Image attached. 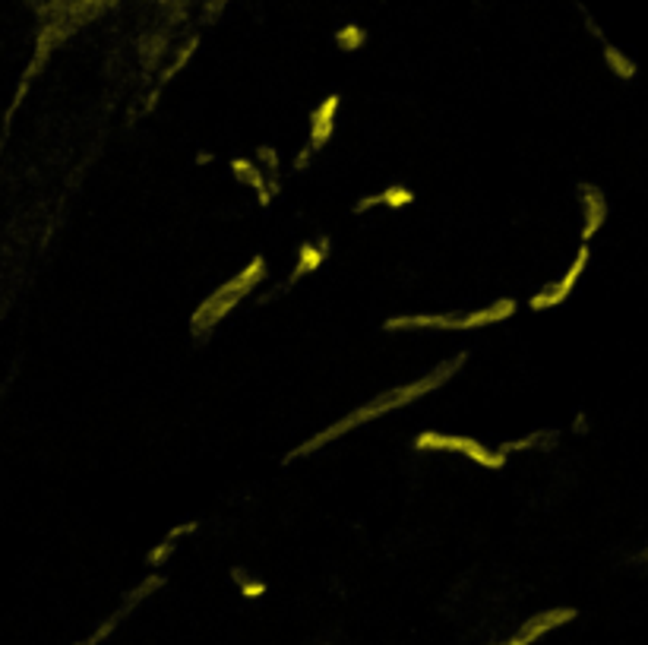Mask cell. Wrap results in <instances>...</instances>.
Masks as SVG:
<instances>
[{"instance_id": "8", "label": "cell", "mask_w": 648, "mask_h": 645, "mask_svg": "<svg viewBox=\"0 0 648 645\" xmlns=\"http://www.w3.org/2000/svg\"><path fill=\"white\" fill-rule=\"evenodd\" d=\"M576 617H579V611L576 608H548V611H541V614L529 617V621H525L516 633L506 636V640H500V642H493V645H535L541 636L567 627V623H573Z\"/></svg>"}, {"instance_id": "16", "label": "cell", "mask_w": 648, "mask_h": 645, "mask_svg": "<svg viewBox=\"0 0 648 645\" xmlns=\"http://www.w3.org/2000/svg\"><path fill=\"white\" fill-rule=\"evenodd\" d=\"M231 579H234V585H237V592H241L247 602H260L262 595L269 592V585L262 583V579H256V576H250L243 566H231Z\"/></svg>"}, {"instance_id": "12", "label": "cell", "mask_w": 648, "mask_h": 645, "mask_svg": "<svg viewBox=\"0 0 648 645\" xmlns=\"http://www.w3.org/2000/svg\"><path fill=\"white\" fill-rule=\"evenodd\" d=\"M228 171H231V177H234L237 184H243V187L253 190L256 203H260L262 209H266L269 203H272V190H269V175L260 168V162H256V158H243V156L231 158Z\"/></svg>"}, {"instance_id": "18", "label": "cell", "mask_w": 648, "mask_h": 645, "mask_svg": "<svg viewBox=\"0 0 648 645\" xmlns=\"http://www.w3.org/2000/svg\"><path fill=\"white\" fill-rule=\"evenodd\" d=\"M256 162H260V168L266 171L269 177H275V171H279V152H275L272 146H260V149H256Z\"/></svg>"}, {"instance_id": "5", "label": "cell", "mask_w": 648, "mask_h": 645, "mask_svg": "<svg viewBox=\"0 0 648 645\" xmlns=\"http://www.w3.org/2000/svg\"><path fill=\"white\" fill-rule=\"evenodd\" d=\"M588 263H592V244H579V251H576L573 263L567 266V272H563L560 279H550L544 289H538L535 295L529 298V310H531V314H548V310L563 308V304H567L569 298L576 295V289H579V282H582V276H586Z\"/></svg>"}, {"instance_id": "2", "label": "cell", "mask_w": 648, "mask_h": 645, "mask_svg": "<svg viewBox=\"0 0 648 645\" xmlns=\"http://www.w3.org/2000/svg\"><path fill=\"white\" fill-rule=\"evenodd\" d=\"M266 276H269L266 257H253L241 272H234L228 282H222L215 291H209V295L196 304L194 314H190V336L206 342L218 326H222L224 317L234 314L237 304H241L243 298H250V291L266 282Z\"/></svg>"}, {"instance_id": "11", "label": "cell", "mask_w": 648, "mask_h": 645, "mask_svg": "<svg viewBox=\"0 0 648 645\" xmlns=\"http://www.w3.org/2000/svg\"><path fill=\"white\" fill-rule=\"evenodd\" d=\"M415 200H418V194H415L412 187H405V184H389V187H383L380 194H367V196H361V200H355L351 213L367 215L370 209H393V213H399V209L415 206Z\"/></svg>"}, {"instance_id": "20", "label": "cell", "mask_w": 648, "mask_h": 645, "mask_svg": "<svg viewBox=\"0 0 648 645\" xmlns=\"http://www.w3.org/2000/svg\"><path fill=\"white\" fill-rule=\"evenodd\" d=\"M630 564H633V566H648V545H645V547H639V551L633 554Z\"/></svg>"}, {"instance_id": "22", "label": "cell", "mask_w": 648, "mask_h": 645, "mask_svg": "<svg viewBox=\"0 0 648 645\" xmlns=\"http://www.w3.org/2000/svg\"><path fill=\"white\" fill-rule=\"evenodd\" d=\"M576 431H579V433L588 431V427H586V414H579V418H576Z\"/></svg>"}, {"instance_id": "15", "label": "cell", "mask_w": 648, "mask_h": 645, "mask_svg": "<svg viewBox=\"0 0 648 645\" xmlns=\"http://www.w3.org/2000/svg\"><path fill=\"white\" fill-rule=\"evenodd\" d=\"M194 532H196V522H184V526L171 528V532L165 535V538L158 541V545L152 547L149 554H146V566H152V570H158V566H165V564H168V560H171V554H175L177 541L187 538V535H194Z\"/></svg>"}, {"instance_id": "17", "label": "cell", "mask_w": 648, "mask_h": 645, "mask_svg": "<svg viewBox=\"0 0 648 645\" xmlns=\"http://www.w3.org/2000/svg\"><path fill=\"white\" fill-rule=\"evenodd\" d=\"M336 44L342 51H361L364 44H367V32H364L357 23H348L336 32Z\"/></svg>"}, {"instance_id": "13", "label": "cell", "mask_w": 648, "mask_h": 645, "mask_svg": "<svg viewBox=\"0 0 648 645\" xmlns=\"http://www.w3.org/2000/svg\"><path fill=\"white\" fill-rule=\"evenodd\" d=\"M586 25H588V32H592L595 38L601 42V54H605V63H607V70H611L614 76H617L620 82H633L639 76V63L633 61L630 54H626L624 48H617V44H611L605 38V32L598 29V23H595L592 16L586 19Z\"/></svg>"}, {"instance_id": "1", "label": "cell", "mask_w": 648, "mask_h": 645, "mask_svg": "<svg viewBox=\"0 0 648 645\" xmlns=\"http://www.w3.org/2000/svg\"><path fill=\"white\" fill-rule=\"evenodd\" d=\"M465 361H468V351H455L453 357H443V361L436 364V367H431L427 374H421L418 380L402 383V386H393V389H386V393H380V395H374V399H367L364 405L351 408V412L345 414V418H338L336 424H326L323 431L313 433L310 440H304V443L294 446L291 452H285L281 465H291V462H298V459L313 456V452L326 450L329 443L342 440L345 433H351L355 427L370 424V421H376V418H386V414L399 412V408L415 405L418 399H427L431 393H436V389L446 386V383L453 380V376L459 374L462 367H465Z\"/></svg>"}, {"instance_id": "10", "label": "cell", "mask_w": 648, "mask_h": 645, "mask_svg": "<svg viewBox=\"0 0 648 645\" xmlns=\"http://www.w3.org/2000/svg\"><path fill=\"white\" fill-rule=\"evenodd\" d=\"M338 108H342V95H338V92L326 95V99L319 101L317 108H313V114H310V130H307V146H310V149L317 152V156L326 149V146L332 143V137H336Z\"/></svg>"}, {"instance_id": "4", "label": "cell", "mask_w": 648, "mask_h": 645, "mask_svg": "<svg viewBox=\"0 0 648 645\" xmlns=\"http://www.w3.org/2000/svg\"><path fill=\"white\" fill-rule=\"evenodd\" d=\"M415 452H453V456H465L472 462H478L487 471H503L510 456L500 450H491L481 440L474 437H462V433H446V431H421L412 440Z\"/></svg>"}, {"instance_id": "6", "label": "cell", "mask_w": 648, "mask_h": 645, "mask_svg": "<svg viewBox=\"0 0 648 645\" xmlns=\"http://www.w3.org/2000/svg\"><path fill=\"white\" fill-rule=\"evenodd\" d=\"M329 253H332V238L329 234H319L317 241H304V244L298 247V260H294V266H291V272L285 276V282L281 285H275L272 291H269L262 301H279V298H285L288 291L294 289V285L300 282V279H307V276H313V272L319 270V266L329 260Z\"/></svg>"}, {"instance_id": "14", "label": "cell", "mask_w": 648, "mask_h": 645, "mask_svg": "<svg viewBox=\"0 0 648 645\" xmlns=\"http://www.w3.org/2000/svg\"><path fill=\"white\" fill-rule=\"evenodd\" d=\"M557 443H560V431H557V427H538V431L525 433V437L506 440V443L497 446V450L506 452V456H512V452H529V450L550 452V450H557Z\"/></svg>"}, {"instance_id": "19", "label": "cell", "mask_w": 648, "mask_h": 645, "mask_svg": "<svg viewBox=\"0 0 648 645\" xmlns=\"http://www.w3.org/2000/svg\"><path fill=\"white\" fill-rule=\"evenodd\" d=\"M313 158H317V152L310 149V146H304V149L294 156V165H291V171H298V175H304V171H310V165H313Z\"/></svg>"}, {"instance_id": "3", "label": "cell", "mask_w": 648, "mask_h": 645, "mask_svg": "<svg viewBox=\"0 0 648 645\" xmlns=\"http://www.w3.org/2000/svg\"><path fill=\"white\" fill-rule=\"evenodd\" d=\"M519 301L516 298H497V301L484 304L478 310H465V314H399L380 323L383 332H472V329H487V326L506 323L516 317Z\"/></svg>"}, {"instance_id": "9", "label": "cell", "mask_w": 648, "mask_h": 645, "mask_svg": "<svg viewBox=\"0 0 648 645\" xmlns=\"http://www.w3.org/2000/svg\"><path fill=\"white\" fill-rule=\"evenodd\" d=\"M162 585H165V576H162V573H152V576H146V579H143V583H139V585H137V589H133V592H130V595H127V598H124V604H120V608H118V611H114V614H111V617H108V621H105V623H101V627H99V630H95V633H92V636H89V640H86V642H80V645H99V642H105V640H108V636H111V633H114V630H118V627H120V623H124V621H127V617H130V614H133V611H137V608H139V604H143V602H146V598H149V595H156V592H158V589H162Z\"/></svg>"}, {"instance_id": "7", "label": "cell", "mask_w": 648, "mask_h": 645, "mask_svg": "<svg viewBox=\"0 0 648 645\" xmlns=\"http://www.w3.org/2000/svg\"><path fill=\"white\" fill-rule=\"evenodd\" d=\"M576 196H579V209H582V225H579V238L582 244H592L607 225V215H611V203H607L605 187L592 181H579L576 184Z\"/></svg>"}, {"instance_id": "21", "label": "cell", "mask_w": 648, "mask_h": 645, "mask_svg": "<svg viewBox=\"0 0 648 645\" xmlns=\"http://www.w3.org/2000/svg\"><path fill=\"white\" fill-rule=\"evenodd\" d=\"M213 162V152H200V156H196V165H209Z\"/></svg>"}]
</instances>
